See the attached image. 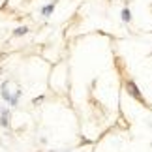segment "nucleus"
<instances>
[{"label":"nucleus","mask_w":152,"mask_h":152,"mask_svg":"<svg viewBox=\"0 0 152 152\" xmlns=\"http://www.w3.org/2000/svg\"><path fill=\"white\" fill-rule=\"evenodd\" d=\"M126 88H128V92H130V94H132L133 98H135L137 102H141V103L145 102V98L141 96V92H139V88H137V85L133 83L132 79H130V81H126Z\"/></svg>","instance_id":"obj_1"},{"label":"nucleus","mask_w":152,"mask_h":152,"mask_svg":"<svg viewBox=\"0 0 152 152\" xmlns=\"http://www.w3.org/2000/svg\"><path fill=\"white\" fill-rule=\"evenodd\" d=\"M56 4H58V0H51L49 4H45V6H42V10H39V13H42L45 19L47 17H51L53 15V11H55V8H56Z\"/></svg>","instance_id":"obj_2"},{"label":"nucleus","mask_w":152,"mask_h":152,"mask_svg":"<svg viewBox=\"0 0 152 152\" xmlns=\"http://www.w3.org/2000/svg\"><path fill=\"white\" fill-rule=\"evenodd\" d=\"M30 32V28H28L26 25H21V26H17L13 32H11V36L13 38H23V36H26V34Z\"/></svg>","instance_id":"obj_3"},{"label":"nucleus","mask_w":152,"mask_h":152,"mask_svg":"<svg viewBox=\"0 0 152 152\" xmlns=\"http://www.w3.org/2000/svg\"><path fill=\"white\" fill-rule=\"evenodd\" d=\"M120 19H122V23H132V10L124 8L120 11Z\"/></svg>","instance_id":"obj_4"},{"label":"nucleus","mask_w":152,"mask_h":152,"mask_svg":"<svg viewBox=\"0 0 152 152\" xmlns=\"http://www.w3.org/2000/svg\"><path fill=\"white\" fill-rule=\"evenodd\" d=\"M2 73H4V68H2V66H0V77H2Z\"/></svg>","instance_id":"obj_5"}]
</instances>
